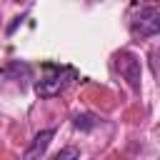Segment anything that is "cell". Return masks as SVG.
Returning a JSON list of instances; mask_svg holds the SVG:
<instances>
[{
  "label": "cell",
  "mask_w": 160,
  "mask_h": 160,
  "mask_svg": "<svg viewBox=\"0 0 160 160\" xmlns=\"http://www.w3.org/2000/svg\"><path fill=\"white\" fill-rule=\"evenodd\" d=\"M70 78H72V70H68V68H52V70H48L35 82V92L40 98H55V95H60L68 88Z\"/></svg>",
  "instance_id": "cell-1"
},
{
  "label": "cell",
  "mask_w": 160,
  "mask_h": 160,
  "mask_svg": "<svg viewBox=\"0 0 160 160\" xmlns=\"http://www.w3.org/2000/svg\"><path fill=\"white\" fill-rule=\"evenodd\" d=\"M115 68H118L120 78H122L135 92H140V85H142V65H140V58H138L135 52L122 50V52L115 55Z\"/></svg>",
  "instance_id": "cell-2"
},
{
  "label": "cell",
  "mask_w": 160,
  "mask_h": 160,
  "mask_svg": "<svg viewBox=\"0 0 160 160\" xmlns=\"http://www.w3.org/2000/svg\"><path fill=\"white\" fill-rule=\"evenodd\" d=\"M15 2H22V0H15Z\"/></svg>",
  "instance_id": "cell-8"
},
{
  "label": "cell",
  "mask_w": 160,
  "mask_h": 160,
  "mask_svg": "<svg viewBox=\"0 0 160 160\" xmlns=\"http://www.w3.org/2000/svg\"><path fill=\"white\" fill-rule=\"evenodd\" d=\"M148 2H155V0H148Z\"/></svg>",
  "instance_id": "cell-7"
},
{
  "label": "cell",
  "mask_w": 160,
  "mask_h": 160,
  "mask_svg": "<svg viewBox=\"0 0 160 160\" xmlns=\"http://www.w3.org/2000/svg\"><path fill=\"white\" fill-rule=\"evenodd\" d=\"M70 158H80V150L78 148H65V150L55 152V160H70Z\"/></svg>",
  "instance_id": "cell-6"
},
{
  "label": "cell",
  "mask_w": 160,
  "mask_h": 160,
  "mask_svg": "<svg viewBox=\"0 0 160 160\" xmlns=\"http://www.w3.org/2000/svg\"><path fill=\"white\" fill-rule=\"evenodd\" d=\"M72 122H75L78 130H92V128H95V118H92V115H75Z\"/></svg>",
  "instance_id": "cell-5"
},
{
  "label": "cell",
  "mask_w": 160,
  "mask_h": 160,
  "mask_svg": "<svg viewBox=\"0 0 160 160\" xmlns=\"http://www.w3.org/2000/svg\"><path fill=\"white\" fill-rule=\"evenodd\" d=\"M130 28L138 38H152L160 30V10L158 8H140L135 12Z\"/></svg>",
  "instance_id": "cell-3"
},
{
  "label": "cell",
  "mask_w": 160,
  "mask_h": 160,
  "mask_svg": "<svg viewBox=\"0 0 160 160\" xmlns=\"http://www.w3.org/2000/svg\"><path fill=\"white\" fill-rule=\"evenodd\" d=\"M52 138H55V130H40V132L32 138V142L28 145V150L22 152V158H25V160H32V158L45 155V150H48V145H50Z\"/></svg>",
  "instance_id": "cell-4"
}]
</instances>
